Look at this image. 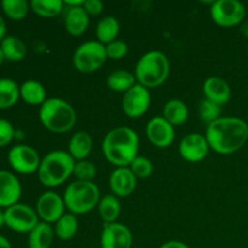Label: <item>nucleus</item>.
Returning <instances> with one entry per match:
<instances>
[{"instance_id": "obj_1", "label": "nucleus", "mask_w": 248, "mask_h": 248, "mask_svg": "<svg viewBox=\"0 0 248 248\" xmlns=\"http://www.w3.org/2000/svg\"><path fill=\"white\" fill-rule=\"evenodd\" d=\"M210 148L222 155L239 152L248 140V125L236 116H222L208 124L205 133Z\"/></svg>"}, {"instance_id": "obj_2", "label": "nucleus", "mask_w": 248, "mask_h": 248, "mask_svg": "<svg viewBox=\"0 0 248 248\" xmlns=\"http://www.w3.org/2000/svg\"><path fill=\"white\" fill-rule=\"evenodd\" d=\"M140 138L135 130L120 126L109 131L102 142L104 157L116 167H128L138 156Z\"/></svg>"}, {"instance_id": "obj_3", "label": "nucleus", "mask_w": 248, "mask_h": 248, "mask_svg": "<svg viewBox=\"0 0 248 248\" xmlns=\"http://www.w3.org/2000/svg\"><path fill=\"white\" fill-rule=\"evenodd\" d=\"M75 160L64 150H52L41 159L38 178L46 188H55L73 176Z\"/></svg>"}, {"instance_id": "obj_4", "label": "nucleus", "mask_w": 248, "mask_h": 248, "mask_svg": "<svg viewBox=\"0 0 248 248\" xmlns=\"http://www.w3.org/2000/svg\"><path fill=\"white\" fill-rule=\"evenodd\" d=\"M39 119L46 130L53 133H65L74 127L77 113L67 101L50 97L39 108Z\"/></svg>"}, {"instance_id": "obj_5", "label": "nucleus", "mask_w": 248, "mask_h": 248, "mask_svg": "<svg viewBox=\"0 0 248 248\" xmlns=\"http://www.w3.org/2000/svg\"><path fill=\"white\" fill-rule=\"evenodd\" d=\"M170 75V61L161 51H149L138 60L135 77L138 84L154 89L164 84Z\"/></svg>"}, {"instance_id": "obj_6", "label": "nucleus", "mask_w": 248, "mask_h": 248, "mask_svg": "<svg viewBox=\"0 0 248 248\" xmlns=\"http://www.w3.org/2000/svg\"><path fill=\"white\" fill-rule=\"evenodd\" d=\"M63 200L69 213L75 216L85 215L98 206L101 193L93 182L75 181L67 186Z\"/></svg>"}, {"instance_id": "obj_7", "label": "nucleus", "mask_w": 248, "mask_h": 248, "mask_svg": "<svg viewBox=\"0 0 248 248\" xmlns=\"http://www.w3.org/2000/svg\"><path fill=\"white\" fill-rule=\"evenodd\" d=\"M107 58L106 45L98 40H90L78 46L73 55V64L77 70L89 74L101 69Z\"/></svg>"}, {"instance_id": "obj_8", "label": "nucleus", "mask_w": 248, "mask_h": 248, "mask_svg": "<svg viewBox=\"0 0 248 248\" xmlns=\"http://www.w3.org/2000/svg\"><path fill=\"white\" fill-rule=\"evenodd\" d=\"M246 7L239 0H217L211 5V18L217 26L230 28L244 21Z\"/></svg>"}, {"instance_id": "obj_9", "label": "nucleus", "mask_w": 248, "mask_h": 248, "mask_svg": "<svg viewBox=\"0 0 248 248\" xmlns=\"http://www.w3.org/2000/svg\"><path fill=\"white\" fill-rule=\"evenodd\" d=\"M38 223V213L28 205L18 202L5 210V225L19 234H29Z\"/></svg>"}, {"instance_id": "obj_10", "label": "nucleus", "mask_w": 248, "mask_h": 248, "mask_svg": "<svg viewBox=\"0 0 248 248\" xmlns=\"http://www.w3.org/2000/svg\"><path fill=\"white\" fill-rule=\"evenodd\" d=\"M7 161L11 169L21 174H31L38 172L41 159L33 147L27 144L14 145L9 150Z\"/></svg>"}, {"instance_id": "obj_11", "label": "nucleus", "mask_w": 248, "mask_h": 248, "mask_svg": "<svg viewBox=\"0 0 248 248\" xmlns=\"http://www.w3.org/2000/svg\"><path fill=\"white\" fill-rule=\"evenodd\" d=\"M152 103L149 89L136 84L132 89L124 93L123 110L128 118L138 119L144 115Z\"/></svg>"}, {"instance_id": "obj_12", "label": "nucleus", "mask_w": 248, "mask_h": 248, "mask_svg": "<svg viewBox=\"0 0 248 248\" xmlns=\"http://www.w3.org/2000/svg\"><path fill=\"white\" fill-rule=\"evenodd\" d=\"M210 149L207 138L201 133H189L184 136L178 147L179 155L188 162L202 161L208 155Z\"/></svg>"}, {"instance_id": "obj_13", "label": "nucleus", "mask_w": 248, "mask_h": 248, "mask_svg": "<svg viewBox=\"0 0 248 248\" xmlns=\"http://www.w3.org/2000/svg\"><path fill=\"white\" fill-rule=\"evenodd\" d=\"M65 205L63 198L55 191H45L36 201V213L43 222L56 223L64 215Z\"/></svg>"}, {"instance_id": "obj_14", "label": "nucleus", "mask_w": 248, "mask_h": 248, "mask_svg": "<svg viewBox=\"0 0 248 248\" xmlns=\"http://www.w3.org/2000/svg\"><path fill=\"white\" fill-rule=\"evenodd\" d=\"M133 236L131 230L121 223H104L101 234L102 248H131Z\"/></svg>"}, {"instance_id": "obj_15", "label": "nucleus", "mask_w": 248, "mask_h": 248, "mask_svg": "<svg viewBox=\"0 0 248 248\" xmlns=\"http://www.w3.org/2000/svg\"><path fill=\"white\" fill-rule=\"evenodd\" d=\"M145 133L154 147L156 148H169L173 143L174 136V127L165 120L164 116H154L150 119L145 127Z\"/></svg>"}, {"instance_id": "obj_16", "label": "nucleus", "mask_w": 248, "mask_h": 248, "mask_svg": "<svg viewBox=\"0 0 248 248\" xmlns=\"http://www.w3.org/2000/svg\"><path fill=\"white\" fill-rule=\"evenodd\" d=\"M22 195V186L16 174L0 170V208L6 210L18 203Z\"/></svg>"}, {"instance_id": "obj_17", "label": "nucleus", "mask_w": 248, "mask_h": 248, "mask_svg": "<svg viewBox=\"0 0 248 248\" xmlns=\"http://www.w3.org/2000/svg\"><path fill=\"white\" fill-rule=\"evenodd\" d=\"M109 186L113 191V195H115L116 198H126L135 191L137 178L132 173L130 167H116L110 174Z\"/></svg>"}, {"instance_id": "obj_18", "label": "nucleus", "mask_w": 248, "mask_h": 248, "mask_svg": "<svg viewBox=\"0 0 248 248\" xmlns=\"http://www.w3.org/2000/svg\"><path fill=\"white\" fill-rule=\"evenodd\" d=\"M203 93L205 98L215 103L223 106L228 103L232 97V90L229 84L219 77H210L203 82Z\"/></svg>"}, {"instance_id": "obj_19", "label": "nucleus", "mask_w": 248, "mask_h": 248, "mask_svg": "<svg viewBox=\"0 0 248 248\" xmlns=\"http://www.w3.org/2000/svg\"><path fill=\"white\" fill-rule=\"evenodd\" d=\"M90 24V16L84 6L67 7L64 16V27L68 34L72 36H81L87 31Z\"/></svg>"}, {"instance_id": "obj_20", "label": "nucleus", "mask_w": 248, "mask_h": 248, "mask_svg": "<svg viewBox=\"0 0 248 248\" xmlns=\"http://www.w3.org/2000/svg\"><path fill=\"white\" fill-rule=\"evenodd\" d=\"M92 137L85 131H79L74 133L69 140L68 145V153L75 161H81V160H87V156L92 152Z\"/></svg>"}, {"instance_id": "obj_21", "label": "nucleus", "mask_w": 248, "mask_h": 248, "mask_svg": "<svg viewBox=\"0 0 248 248\" xmlns=\"http://www.w3.org/2000/svg\"><path fill=\"white\" fill-rule=\"evenodd\" d=\"M162 116L172 126H179L186 123L189 118L188 106L181 99H170L162 109Z\"/></svg>"}, {"instance_id": "obj_22", "label": "nucleus", "mask_w": 248, "mask_h": 248, "mask_svg": "<svg viewBox=\"0 0 248 248\" xmlns=\"http://www.w3.org/2000/svg\"><path fill=\"white\" fill-rule=\"evenodd\" d=\"M19 96L31 106H41L47 99L46 90L41 82L36 80H27L19 86Z\"/></svg>"}, {"instance_id": "obj_23", "label": "nucleus", "mask_w": 248, "mask_h": 248, "mask_svg": "<svg viewBox=\"0 0 248 248\" xmlns=\"http://www.w3.org/2000/svg\"><path fill=\"white\" fill-rule=\"evenodd\" d=\"M4 57L10 62H21L27 56V46L21 38L16 35H6L0 43Z\"/></svg>"}, {"instance_id": "obj_24", "label": "nucleus", "mask_w": 248, "mask_h": 248, "mask_svg": "<svg viewBox=\"0 0 248 248\" xmlns=\"http://www.w3.org/2000/svg\"><path fill=\"white\" fill-rule=\"evenodd\" d=\"M55 237V230L51 224L39 222L38 225L28 234L29 248H50Z\"/></svg>"}, {"instance_id": "obj_25", "label": "nucleus", "mask_w": 248, "mask_h": 248, "mask_svg": "<svg viewBox=\"0 0 248 248\" xmlns=\"http://www.w3.org/2000/svg\"><path fill=\"white\" fill-rule=\"evenodd\" d=\"M120 33V23L114 16H106L97 23L96 35L97 39L103 45H108L111 41L118 39Z\"/></svg>"}, {"instance_id": "obj_26", "label": "nucleus", "mask_w": 248, "mask_h": 248, "mask_svg": "<svg viewBox=\"0 0 248 248\" xmlns=\"http://www.w3.org/2000/svg\"><path fill=\"white\" fill-rule=\"evenodd\" d=\"M135 74H132L128 70L118 69L111 72L107 78V86L115 92H127L137 84Z\"/></svg>"}, {"instance_id": "obj_27", "label": "nucleus", "mask_w": 248, "mask_h": 248, "mask_svg": "<svg viewBox=\"0 0 248 248\" xmlns=\"http://www.w3.org/2000/svg\"><path fill=\"white\" fill-rule=\"evenodd\" d=\"M21 98L19 86L16 81L9 78L0 79V109H9L14 107Z\"/></svg>"}, {"instance_id": "obj_28", "label": "nucleus", "mask_w": 248, "mask_h": 248, "mask_svg": "<svg viewBox=\"0 0 248 248\" xmlns=\"http://www.w3.org/2000/svg\"><path fill=\"white\" fill-rule=\"evenodd\" d=\"M98 212L104 223H115L121 212L119 198L115 195H106L99 200Z\"/></svg>"}, {"instance_id": "obj_29", "label": "nucleus", "mask_w": 248, "mask_h": 248, "mask_svg": "<svg viewBox=\"0 0 248 248\" xmlns=\"http://www.w3.org/2000/svg\"><path fill=\"white\" fill-rule=\"evenodd\" d=\"M78 218L73 213H64L60 219L56 222L55 235L62 241L72 240L78 232Z\"/></svg>"}, {"instance_id": "obj_30", "label": "nucleus", "mask_w": 248, "mask_h": 248, "mask_svg": "<svg viewBox=\"0 0 248 248\" xmlns=\"http://www.w3.org/2000/svg\"><path fill=\"white\" fill-rule=\"evenodd\" d=\"M29 5L34 14L45 18L56 17L64 9V1L62 0H31Z\"/></svg>"}, {"instance_id": "obj_31", "label": "nucleus", "mask_w": 248, "mask_h": 248, "mask_svg": "<svg viewBox=\"0 0 248 248\" xmlns=\"http://www.w3.org/2000/svg\"><path fill=\"white\" fill-rule=\"evenodd\" d=\"M0 6L4 14L12 21L24 19L31 10V5L27 0H2Z\"/></svg>"}, {"instance_id": "obj_32", "label": "nucleus", "mask_w": 248, "mask_h": 248, "mask_svg": "<svg viewBox=\"0 0 248 248\" xmlns=\"http://www.w3.org/2000/svg\"><path fill=\"white\" fill-rule=\"evenodd\" d=\"M198 113L201 120L205 121L208 125V124L213 123V121L222 118V116H220V114H222V106L205 98L199 103Z\"/></svg>"}, {"instance_id": "obj_33", "label": "nucleus", "mask_w": 248, "mask_h": 248, "mask_svg": "<svg viewBox=\"0 0 248 248\" xmlns=\"http://www.w3.org/2000/svg\"><path fill=\"white\" fill-rule=\"evenodd\" d=\"M97 174V169L93 162L89 160H81V161L75 162L73 176L77 178V181L81 182H92Z\"/></svg>"}, {"instance_id": "obj_34", "label": "nucleus", "mask_w": 248, "mask_h": 248, "mask_svg": "<svg viewBox=\"0 0 248 248\" xmlns=\"http://www.w3.org/2000/svg\"><path fill=\"white\" fill-rule=\"evenodd\" d=\"M128 167H130L132 173L136 176V178L140 179L149 178L153 173V170H154L153 162L148 157L140 156V155L131 162V165Z\"/></svg>"}, {"instance_id": "obj_35", "label": "nucleus", "mask_w": 248, "mask_h": 248, "mask_svg": "<svg viewBox=\"0 0 248 248\" xmlns=\"http://www.w3.org/2000/svg\"><path fill=\"white\" fill-rule=\"evenodd\" d=\"M106 52L107 57L110 58V60H123L128 52V45L123 40H116L111 41L110 44L106 45Z\"/></svg>"}, {"instance_id": "obj_36", "label": "nucleus", "mask_w": 248, "mask_h": 248, "mask_svg": "<svg viewBox=\"0 0 248 248\" xmlns=\"http://www.w3.org/2000/svg\"><path fill=\"white\" fill-rule=\"evenodd\" d=\"M16 136L14 125L6 119L0 118V148L9 145Z\"/></svg>"}, {"instance_id": "obj_37", "label": "nucleus", "mask_w": 248, "mask_h": 248, "mask_svg": "<svg viewBox=\"0 0 248 248\" xmlns=\"http://www.w3.org/2000/svg\"><path fill=\"white\" fill-rule=\"evenodd\" d=\"M103 2L101 0H85L84 9L89 16H98L103 11Z\"/></svg>"}, {"instance_id": "obj_38", "label": "nucleus", "mask_w": 248, "mask_h": 248, "mask_svg": "<svg viewBox=\"0 0 248 248\" xmlns=\"http://www.w3.org/2000/svg\"><path fill=\"white\" fill-rule=\"evenodd\" d=\"M160 248H190V247L182 241L171 240V241H167V242H165L164 245H161V247Z\"/></svg>"}, {"instance_id": "obj_39", "label": "nucleus", "mask_w": 248, "mask_h": 248, "mask_svg": "<svg viewBox=\"0 0 248 248\" xmlns=\"http://www.w3.org/2000/svg\"><path fill=\"white\" fill-rule=\"evenodd\" d=\"M5 36H6V23H5L4 17L0 15V43Z\"/></svg>"}, {"instance_id": "obj_40", "label": "nucleus", "mask_w": 248, "mask_h": 248, "mask_svg": "<svg viewBox=\"0 0 248 248\" xmlns=\"http://www.w3.org/2000/svg\"><path fill=\"white\" fill-rule=\"evenodd\" d=\"M85 0H65L64 6L75 7V6H84Z\"/></svg>"}, {"instance_id": "obj_41", "label": "nucleus", "mask_w": 248, "mask_h": 248, "mask_svg": "<svg viewBox=\"0 0 248 248\" xmlns=\"http://www.w3.org/2000/svg\"><path fill=\"white\" fill-rule=\"evenodd\" d=\"M0 248H12L9 240L5 236H2V235H0Z\"/></svg>"}, {"instance_id": "obj_42", "label": "nucleus", "mask_w": 248, "mask_h": 248, "mask_svg": "<svg viewBox=\"0 0 248 248\" xmlns=\"http://www.w3.org/2000/svg\"><path fill=\"white\" fill-rule=\"evenodd\" d=\"M5 225V210L0 208V228Z\"/></svg>"}, {"instance_id": "obj_43", "label": "nucleus", "mask_w": 248, "mask_h": 248, "mask_svg": "<svg viewBox=\"0 0 248 248\" xmlns=\"http://www.w3.org/2000/svg\"><path fill=\"white\" fill-rule=\"evenodd\" d=\"M241 33L248 39V23H245L244 26L241 27Z\"/></svg>"}, {"instance_id": "obj_44", "label": "nucleus", "mask_w": 248, "mask_h": 248, "mask_svg": "<svg viewBox=\"0 0 248 248\" xmlns=\"http://www.w3.org/2000/svg\"><path fill=\"white\" fill-rule=\"evenodd\" d=\"M4 61H5L4 53H2L1 48H0V67H1V64H2V63H4Z\"/></svg>"}, {"instance_id": "obj_45", "label": "nucleus", "mask_w": 248, "mask_h": 248, "mask_svg": "<svg viewBox=\"0 0 248 248\" xmlns=\"http://www.w3.org/2000/svg\"><path fill=\"white\" fill-rule=\"evenodd\" d=\"M247 12H248V10H247Z\"/></svg>"}]
</instances>
